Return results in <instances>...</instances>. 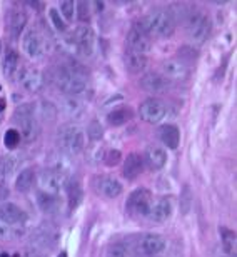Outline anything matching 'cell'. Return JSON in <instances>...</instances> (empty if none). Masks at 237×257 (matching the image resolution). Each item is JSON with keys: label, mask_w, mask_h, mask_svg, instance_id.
I'll list each match as a JSON object with an SVG mask.
<instances>
[{"label": "cell", "mask_w": 237, "mask_h": 257, "mask_svg": "<svg viewBox=\"0 0 237 257\" xmlns=\"http://www.w3.org/2000/svg\"><path fill=\"white\" fill-rule=\"evenodd\" d=\"M64 109L69 115H77L82 110V104L75 97L69 95V97H65V100H64Z\"/></svg>", "instance_id": "obj_33"}, {"label": "cell", "mask_w": 237, "mask_h": 257, "mask_svg": "<svg viewBox=\"0 0 237 257\" xmlns=\"http://www.w3.org/2000/svg\"><path fill=\"white\" fill-rule=\"evenodd\" d=\"M139 114H141V119L144 122L159 124L167 114V105L164 100L152 97V99H147L142 102L141 107H139Z\"/></svg>", "instance_id": "obj_6"}, {"label": "cell", "mask_w": 237, "mask_h": 257, "mask_svg": "<svg viewBox=\"0 0 237 257\" xmlns=\"http://www.w3.org/2000/svg\"><path fill=\"white\" fill-rule=\"evenodd\" d=\"M49 17H50V20H52L54 27L57 29V30H60V32H64V30L67 29L65 20L62 19V15L59 14V10H57V9H50V10H49Z\"/></svg>", "instance_id": "obj_39"}, {"label": "cell", "mask_w": 237, "mask_h": 257, "mask_svg": "<svg viewBox=\"0 0 237 257\" xmlns=\"http://www.w3.org/2000/svg\"><path fill=\"white\" fill-rule=\"evenodd\" d=\"M185 27H187V34L189 39L192 40L194 44H204L207 37L210 35V20L202 14H194L190 12L189 17L185 19Z\"/></svg>", "instance_id": "obj_5"}, {"label": "cell", "mask_w": 237, "mask_h": 257, "mask_svg": "<svg viewBox=\"0 0 237 257\" xmlns=\"http://www.w3.org/2000/svg\"><path fill=\"white\" fill-rule=\"evenodd\" d=\"M39 182L42 186L44 192L47 194H59L67 184V176L62 169H49L40 174Z\"/></svg>", "instance_id": "obj_8"}, {"label": "cell", "mask_w": 237, "mask_h": 257, "mask_svg": "<svg viewBox=\"0 0 237 257\" xmlns=\"http://www.w3.org/2000/svg\"><path fill=\"white\" fill-rule=\"evenodd\" d=\"M131 119H132V110L126 109V107H121V109L112 110L110 114L107 115V122H109L110 125H114V127L127 124V122L131 120Z\"/></svg>", "instance_id": "obj_30"}, {"label": "cell", "mask_w": 237, "mask_h": 257, "mask_svg": "<svg viewBox=\"0 0 237 257\" xmlns=\"http://www.w3.org/2000/svg\"><path fill=\"white\" fill-rule=\"evenodd\" d=\"M75 12L80 22H89L90 20V4L87 2H77L75 4Z\"/></svg>", "instance_id": "obj_36"}, {"label": "cell", "mask_w": 237, "mask_h": 257, "mask_svg": "<svg viewBox=\"0 0 237 257\" xmlns=\"http://www.w3.org/2000/svg\"><path fill=\"white\" fill-rule=\"evenodd\" d=\"M24 235V225H12L0 220V240H14Z\"/></svg>", "instance_id": "obj_29"}, {"label": "cell", "mask_w": 237, "mask_h": 257, "mask_svg": "<svg viewBox=\"0 0 237 257\" xmlns=\"http://www.w3.org/2000/svg\"><path fill=\"white\" fill-rule=\"evenodd\" d=\"M62 17L67 20H72L75 15V2H70V0H65V2H60V12Z\"/></svg>", "instance_id": "obj_38"}, {"label": "cell", "mask_w": 237, "mask_h": 257, "mask_svg": "<svg viewBox=\"0 0 237 257\" xmlns=\"http://www.w3.org/2000/svg\"><path fill=\"white\" fill-rule=\"evenodd\" d=\"M57 239H59V232L52 225H42L34 234V242L40 245V247H54L57 244Z\"/></svg>", "instance_id": "obj_22"}, {"label": "cell", "mask_w": 237, "mask_h": 257, "mask_svg": "<svg viewBox=\"0 0 237 257\" xmlns=\"http://www.w3.org/2000/svg\"><path fill=\"white\" fill-rule=\"evenodd\" d=\"M172 202L167 197H159L157 200H152L151 207H149L147 217L152 220V222L162 224L167 222L172 215Z\"/></svg>", "instance_id": "obj_13"}, {"label": "cell", "mask_w": 237, "mask_h": 257, "mask_svg": "<svg viewBox=\"0 0 237 257\" xmlns=\"http://www.w3.org/2000/svg\"><path fill=\"white\" fill-rule=\"evenodd\" d=\"M0 220L12 225H24L25 224V214L24 210L12 202L0 204Z\"/></svg>", "instance_id": "obj_19"}, {"label": "cell", "mask_w": 237, "mask_h": 257, "mask_svg": "<svg viewBox=\"0 0 237 257\" xmlns=\"http://www.w3.org/2000/svg\"><path fill=\"white\" fill-rule=\"evenodd\" d=\"M20 84L27 92H39L44 87V75L39 69H32V67H27V69L22 70L20 74Z\"/></svg>", "instance_id": "obj_17"}, {"label": "cell", "mask_w": 237, "mask_h": 257, "mask_svg": "<svg viewBox=\"0 0 237 257\" xmlns=\"http://www.w3.org/2000/svg\"><path fill=\"white\" fill-rule=\"evenodd\" d=\"M34 182H35L34 169L27 167L17 176V181H15V189H17L19 192H29L30 189L34 187Z\"/></svg>", "instance_id": "obj_26"}, {"label": "cell", "mask_w": 237, "mask_h": 257, "mask_svg": "<svg viewBox=\"0 0 237 257\" xmlns=\"http://www.w3.org/2000/svg\"><path fill=\"white\" fill-rule=\"evenodd\" d=\"M151 204H152V194L147 189L141 187L136 189V191L129 195L126 207L134 215H147Z\"/></svg>", "instance_id": "obj_9"}, {"label": "cell", "mask_w": 237, "mask_h": 257, "mask_svg": "<svg viewBox=\"0 0 237 257\" xmlns=\"http://www.w3.org/2000/svg\"><path fill=\"white\" fill-rule=\"evenodd\" d=\"M59 257H67V254H65V252H60V254H59Z\"/></svg>", "instance_id": "obj_43"}, {"label": "cell", "mask_w": 237, "mask_h": 257, "mask_svg": "<svg viewBox=\"0 0 237 257\" xmlns=\"http://www.w3.org/2000/svg\"><path fill=\"white\" fill-rule=\"evenodd\" d=\"M134 27L139 29L149 37H159V39H169L176 30V22L172 19V14L167 10L157 9L152 10L151 14L144 19L137 20Z\"/></svg>", "instance_id": "obj_1"}, {"label": "cell", "mask_w": 237, "mask_h": 257, "mask_svg": "<svg viewBox=\"0 0 237 257\" xmlns=\"http://www.w3.org/2000/svg\"><path fill=\"white\" fill-rule=\"evenodd\" d=\"M144 159L141 154H131L127 156V159L124 161V169H122V174L127 181H134L137 179L141 174L144 172Z\"/></svg>", "instance_id": "obj_21"}, {"label": "cell", "mask_w": 237, "mask_h": 257, "mask_svg": "<svg viewBox=\"0 0 237 257\" xmlns=\"http://www.w3.org/2000/svg\"><path fill=\"white\" fill-rule=\"evenodd\" d=\"M57 146L70 156H77L85 147L84 131L77 124H65L57 132Z\"/></svg>", "instance_id": "obj_3"}, {"label": "cell", "mask_w": 237, "mask_h": 257, "mask_svg": "<svg viewBox=\"0 0 237 257\" xmlns=\"http://www.w3.org/2000/svg\"><path fill=\"white\" fill-rule=\"evenodd\" d=\"M147 64H149L147 55L134 52V50H126V54H124V65L134 75L142 74L147 69Z\"/></svg>", "instance_id": "obj_20"}, {"label": "cell", "mask_w": 237, "mask_h": 257, "mask_svg": "<svg viewBox=\"0 0 237 257\" xmlns=\"http://www.w3.org/2000/svg\"><path fill=\"white\" fill-rule=\"evenodd\" d=\"M19 142H20L19 131H15V128H10V131L5 132L4 144H5V147H7V149H15V147L19 146Z\"/></svg>", "instance_id": "obj_35"}, {"label": "cell", "mask_w": 237, "mask_h": 257, "mask_svg": "<svg viewBox=\"0 0 237 257\" xmlns=\"http://www.w3.org/2000/svg\"><path fill=\"white\" fill-rule=\"evenodd\" d=\"M67 189V199H69V209L74 210L80 205L82 199H84V191H82V186L79 181H70L65 184Z\"/></svg>", "instance_id": "obj_23"}, {"label": "cell", "mask_w": 237, "mask_h": 257, "mask_svg": "<svg viewBox=\"0 0 237 257\" xmlns=\"http://www.w3.org/2000/svg\"><path fill=\"white\" fill-rule=\"evenodd\" d=\"M0 257H10V255L7 252H2V254H0Z\"/></svg>", "instance_id": "obj_42"}, {"label": "cell", "mask_w": 237, "mask_h": 257, "mask_svg": "<svg viewBox=\"0 0 237 257\" xmlns=\"http://www.w3.org/2000/svg\"><path fill=\"white\" fill-rule=\"evenodd\" d=\"M222 245H224V250L227 254H232L235 250V234L232 230H227V229H222Z\"/></svg>", "instance_id": "obj_34"}, {"label": "cell", "mask_w": 237, "mask_h": 257, "mask_svg": "<svg viewBox=\"0 0 237 257\" xmlns=\"http://www.w3.org/2000/svg\"><path fill=\"white\" fill-rule=\"evenodd\" d=\"M15 122L20 127V136H22L27 142H32L35 137H37L39 132V125H37V119L34 115V107L32 104H24L15 109Z\"/></svg>", "instance_id": "obj_4"}, {"label": "cell", "mask_w": 237, "mask_h": 257, "mask_svg": "<svg viewBox=\"0 0 237 257\" xmlns=\"http://www.w3.org/2000/svg\"><path fill=\"white\" fill-rule=\"evenodd\" d=\"M126 42L129 45V50H134V52H139L142 55H147L152 49L151 37L146 35L144 32H141V30L136 29V27H132L131 30H129Z\"/></svg>", "instance_id": "obj_15"}, {"label": "cell", "mask_w": 237, "mask_h": 257, "mask_svg": "<svg viewBox=\"0 0 237 257\" xmlns=\"http://www.w3.org/2000/svg\"><path fill=\"white\" fill-rule=\"evenodd\" d=\"M141 87L149 94H164L169 89V80L161 74L149 72L141 79Z\"/></svg>", "instance_id": "obj_16"}, {"label": "cell", "mask_w": 237, "mask_h": 257, "mask_svg": "<svg viewBox=\"0 0 237 257\" xmlns=\"http://www.w3.org/2000/svg\"><path fill=\"white\" fill-rule=\"evenodd\" d=\"M55 84L65 94L72 97L79 95L87 89V74L82 67H79V64L62 65L55 72Z\"/></svg>", "instance_id": "obj_2"}, {"label": "cell", "mask_w": 237, "mask_h": 257, "mask_svg": "<svg viewBox=\"0 0 237 257\" xmlns=\"http://www.w3.org/2000/svg\"><path fill=\"white\" fill-rule=\"evenodd\" d=\"M37 204L42 212L45 214H54L59 207L57 197L54 194H47V192H39L37 194Z\"/></svg>", "instance_id": "obj_27"}, {"label": "cell", "mask_w": 237, "mask_h": 257, "mask_svg": "<svg viewBox=\"0 0 237 257\" xmlns=\"http://www.w3.org/2000/svg\"><path fill=\"white\" fill-rule=\"evenodd\" d=\"M87 137L90 139L92 142H99L102 137H104V128H102L99 120H90L89 125H87Z\"/></svg>", "instance_id": "obj_32"}, {"label": "cell", "mask_w": 237, "mask_h": 257, "mask_svg": "<svg viewBox=\"0 0 237 257\" xmlns=\"http://www.w3.org/2000/svg\"><path fill=\"white\" fill-rule=\"evenodd\" d=\"M162 74L167 80H187L190 75V69L184 60L171 59L162 64Z\"/></svg>", "instance_id": "obj_14"}, {"label": "cell", "mask_w": 237, "mask_h": 257, "mask_svg": "<svg viewBox=\"0 0 237 257\" xmlns=\"http://www.w3.org/2000/svg\"><path fill=\"white\" fill-rule=\"evenodd\" d=\"M25 257H47V255L42 254V252H37V250H32V252H29Z\"/></svg>", "instance_id": "obj_41"}, {"label": "cell", "mask_w": 237, "mask_h": 257, "mask_svg": "<svg viewBox=\"0 0 237 257\" xmlns=\"http://www.w3.org/2000/svg\"><path fill=\"white\" fill-rule=\"evenodd\" d=\"M144 159V166H147L151 171H161L167 162V154L164 149L151 146L146 149V154L142 156Z\"/></svg>", "instance_id": "obj_18"}, {"label": "cell", "mask_w": 237, "mask_h": 257, "mask_svg": "<svg viewBox=\"0 0 237 257\" xmlns=\"http://www.w3.org/2000/svg\"><path fill=\"white\" fill-rule=\"evenodd\" d=\"M17 169V159L14 156L0 157V182H5L12 177V174Z\"/></svg>", "instance_id": "obj_28"}, {"label": "cell", "mask_w": 237, "mask_h": 257, "mask_svg": "<svg viewBox=\"0 0 237 257\" xmlns=\"http://www.w3.org/2000/svg\"><path fill=\"white\" fill-rule=\"evenodd\" d=\"M167 247V240L164 235L161 234H144L141 239H139L137 249L144 257H157L164 254V250Z\"/></svg>", "instance_id": "obj_7"}, {"label": "cell", "mask_w": 237, "mask_h": 257, "mask_svg": "<svg viewBox=\"0 0 237 257\" xmlns=\"http://www.w3.org/2000/svg\"><path fill=\"white\" fill-rule=\"evenodd\" d=\"M104 159H105V166H109V167H115L117 164H121V161H122V154L118 152V151H114V149H112V151H109L104 156Z\"/></svg>", "instance_id": "obj_40"}, {"label": "cell", "mask_w": 237, "mask_h": 257, "mask_svg": "<svg viewBox=\"0 0 237 257\" xmlns=\"http://www.w3.org/2000/svg\"><path fill=\"white\" fill-rule=\"evenodd\" d=\"M19 65H20V57L15 50H9L7 55H5L4 60V74L12 79V77L19 72Z\"/></svg>", "instance_id": "obj_31"}, {"label": "cell", "mask_w": 237, "mask_h": 257, "mask_svg": "<svg viewBox=\"0 0 237 257\" xmlns=\"http://www.w3.org/2000/svg\"><path fill=\"white\" fill-rule=\"evenodd\" d=\"M161 141L166 144L169 149H177L180 142V132L174 124H167L161 127Z\"/></svg>", "instance_id": "obj_24"}, {"label": "cell", "mask_w": 237, "mask_h": 257, "mask_svg": "<svg viewBox=\"0 0 237 257\" xmlns=\"http://www.w3.org/2000/svg\"><path fill=\"white\" fill-rule=\"evenodd\" d=\"M0 50H2V42H0Z\"/></svg>", "instance_id": "obj_44"}, {"label": "cell", "mask_w": 237, "mask_h": 257, "mask_svg": "<svg viewBox=\"0 0 237 257\" xmlns=\"http://www.w3.org/2000/svg\"><path fill=\"white\" fill-rule=\"evenodd\" d=\"M74 42L82 54L90 57L95 49V34H94V30H92V27H89V25H80V27H77L74 34Z\"/></svg>", "instance_id": "obj_11"}, {"label": "cell", "mask_w": 237, "mask_h": 257, "mask_svg": "<svg viewBox=\"0 0 237 257\" xmlns=\"http://www.w3.org/2000/svg\"><path fill=\"white\" fill-rule=\"evenodd\" d=\"M25 25H27V15H25L24 10H12V14H10V30H12L14 39L20 37Z\"/></svg>", "instance_id": "obj_25"}, {"label": "cell", "mask_w": 237, "mask_h": 257, "mask_svg": "<svg viewBox=\"0 0 237 257\" xmlns=\"http://www.w3.org/2000/svg\"><path fill=\"white\" fill-rule=\"evenodd\" d=\"M95 192L105 199H115L122 194V186L117 179L110 176H97L94 179Z\"/></svg>", "instance_id": "obj_12"}, {"label": "cell", "mask_w": 237, "mask_h": 257, "mask_svg": "<svg viewBox=\"0 0 237 257\" xmlns=\"http://www.w3.org/2000/svg\"><path fill=\"white\" fill-rule=\"evenodd\" d=\"M22 49L30 59H40L45 54L44 35L35 29L27 30L22 39Z\"/></svg>", "instance_id": "obj_10"}, {"label": "cell", "mask_w": 237, "mask_h": 257, "mask_svg": "<svg viewBox=\"0 0 237 257\" xmlns=\"http://www.w3.org/2000/svg\"><path fill=\"white\" fill-rule=\"evenodd\" d=\"M107 255H109V257H127L129 255V249H127L126 244L115 242V244L110 245L109 250H107Z\"/></svg>", "instance_id": "obj_37"}]
</instances>
